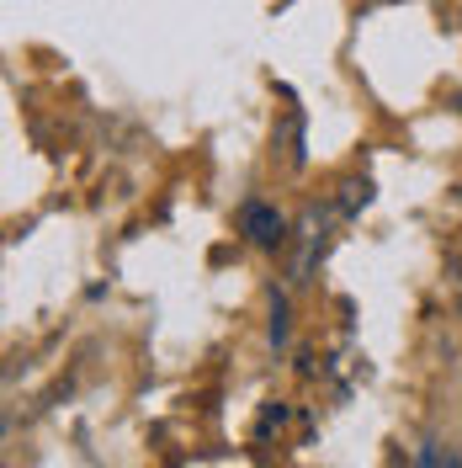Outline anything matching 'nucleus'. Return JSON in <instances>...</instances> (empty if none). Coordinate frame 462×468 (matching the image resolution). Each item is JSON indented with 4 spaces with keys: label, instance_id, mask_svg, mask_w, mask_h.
Wrapping results in <instances>:
<instances>
[{
    "label": "nucleus",
    "instance_id": "1",
    "mask_svg": "<svg viewBox=\"0 0 462 468\" xmlns=\"http://www.w3.org/2000/svg\"><path fill=\"white\" fill-rule=\"evenodd\" d=\"M239 229H245L250 245H277L282 239V213L266 203H245L239 207Z\"/></svg>",
    "mask_w": 462,
    "mask_h": 468
},
{
    "label": "nucleus",
    "instance_id": "2",
    "mask_svg": "<svg viewBox=\"0 0 462 468\" xmlns=\"http://www.w3.org/2000/svg\"><path fill=\"white\" fill-rule=\"evenodd\" d=\"M441 468H462V463H457V458H441Z\"/></svg>",
    "mask_w": 462,
    "mask_h": 468
}]
</instances>
